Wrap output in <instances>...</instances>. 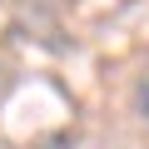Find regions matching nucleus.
Returning <instances> with one entry per match:
<instances>
[{
    "mask_svg": "<svg viewBox=\"0 0 149 149\" xmlns=\"http://www.w3.org/2000/svg\"><path fill=\"white\" fill-rule=\"evenodd\" d=\"M134 109H139V119L149 124V74H139V85H134Z\"/></svg>",
    "mask_w": 149,
    "mask_h": 149,
    "instance_id": "f257e3e1",
    "label": "nucleus"
}]
</instances>
